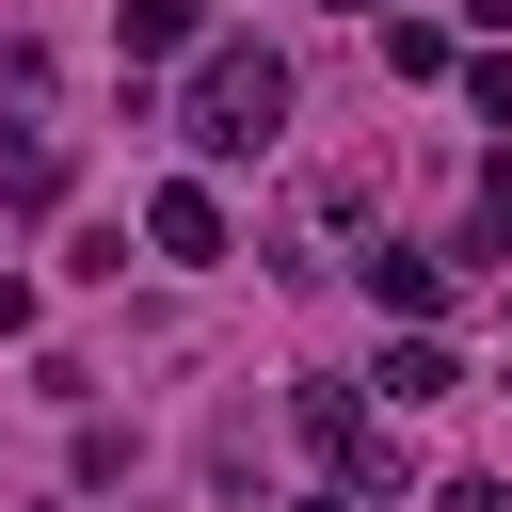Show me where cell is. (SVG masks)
<instances>
[{"label":"cell","instance_id":"1","mask_svg":"<svg viewBox=\"0 0 512 512\" xmlns=\"http://www.w3.org/2000/svg\"><path fill=\"white\" fill-rule=\"evenodd\" d=\"M176 128H192V144H208V160H256V144H272V128H288V64H272V48H240V32H224V48H208V64H192V96H176Z\"/></svg>","mask_w":512,"mask_h":512},{"label":"cell","instance_id":"2","mask_svg":"<svg viewBox=\"0 0 512 512\" xmlns=\"http://www.w3.org/2000/svg\"><path fill=\"white\" fill-rule=\"evenodd\" d=\"M144 240H160L176 272H208V256H224V192H192V176H176V192L144 208Z\"/></svg>","mask_w":512,"mask_h":512},{"label":"cell","instance_id":"3","mask_svg":"<svg viewBox=\"0 0 512 512\" xmlns=\"http://www.w3.org/2000/svg\"><path fill=\"white\" fill-rule=\"evenodd\" d=\"M368 304H384V320H432V304H448V272H432L416 240H384V256H368Z\"/></svg>","mask_w":512,"mask_h":512},{"label":"cell","instance_id":"4","mask_svg":"<svg viewBox=\"0 0 512 512\" xmlns=\"http://www.w3.org/2000/svg\"><path fill=\"white\" fill-rule=\"evenodd\" d=\"M112 32H128V64H160V48H208V0H128Z\"/></svg>","mask_w":512,"mask_h":512},{"label":"cell","instance_id":"5","mask_svg":"<svg viewBox=\"0 0 512 512\" xmlns=\"http://www.w3.org/2000/svg\"><path fill=\"white\" fill-rule=\"evenodd\" d=\"M448 384H464L448 336H400V352H384V400H448Z\"/></svg>","mask_w":512,"mask_h":512},{"label":"cell","instance_id":"6","mask_svg":"<svg viewBox=\"0 0 512 512\" xmlns=\"http://www.w3.org/2000/svg\"><path fill=\"white\" fill-rule=\"evenodd\" d=\"M464 96H480V128H512V64H464Z\"/></svg>","mask_w":512,"mask_h":512},{"label":"cell","instance_id":"7","mask_svg":"<svg viewBox=\"0 0 512 512\" xmlns=\"http://www.w3.org/2000/svg\"><path fill=\"white\" fill-rule=\"evenodd\" d=\"M432 512H512V480H448V496H432Z\"/></svg>","mask_w":512,"mask_h":512},{"label":"cell","instance_id":"8","mask_svg":"<svg viewBox=\"0 0 512 512\" xmlns=\"http://www.w3.org/2000/svg\"><path fill=\"white\" fill-rule=\"evenodd\" d=\"M288 512H352V496H288Z\"/></svg>","mask_w":512,"mask_h":512},{"label":"cell","instance_id":"9","mask_svg":"<svg viewBox=\"0 0 512 512\" xmlns=\"http://www.w3.org/2000/svg\"><path fill=\"white\" fill-rule=\"evenodd\" d=\"M336 16H400V0H336Z\"/></svg>","mask_w":512,"mask_h":512}]
</instances>
